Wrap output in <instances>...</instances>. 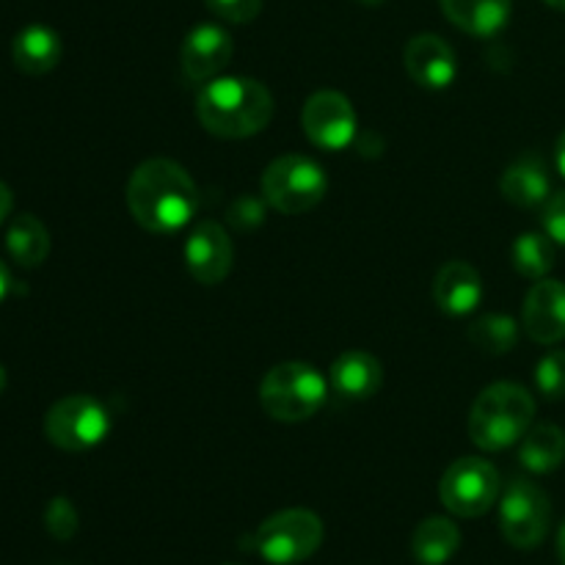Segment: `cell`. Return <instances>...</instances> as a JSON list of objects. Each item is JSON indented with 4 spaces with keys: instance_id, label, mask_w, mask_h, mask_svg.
<instances>
[{
    "instance_id": "7a4b0ae2",
    "label": "cell",
    "mask_w": 565,
    "mask_h": 565,
    "mask_svg": "<svg viewBox=\"0 0 565 565\" xmlns=\"http://www.w3.org/2000/svg\"><path fill=\"white\" fill-rule=\"evenodd\" d=\"M274 97L254 77H213L196 94V119L210 136L252 138L268 127Z\"/></svg>"
},
{
    "instance_id": "e0dca14e",
    "label": "cell",
    "mask_w": 565,
    "mask_h": 565,
    "mask_svg": "<svg viewBox=\"0 0 565 565\" xmlns=\"http://www.w3.org/2000/svg\"><path fill=\"white\" fill-rule=\"evenodd\" d=\"M447 20L463 33L491 39L511 22V0H439Z\"/></svg>"
},
{
    "instance_id": "7c38bea8",
    "label": "cell",
    "mask_w": 565,
    "mask_h": 565,
    "mask_svg": "<svg viewBox=\"0 0 565 565\" xmlns=\"http://www.w3.org/2000/svg\"><path fill=\"white\" fill-rule=\"evenodd\" d=\"M232 50H235V44L224 28L213 25V22L196 25L182 42V75L191 83H210L230 66Z\"/></svg>"
},
{
    "instance_id": "9a60e30c",
    "label": "cell",
    "mask_w": 565,
    "mask_h": 565,
    "mask_svg": "<svg viewBox=\"0 0 565 565\" xmlns=\"http://www.w3.org/2000/svg\"><path fill=\"white\" fill-rule=\"evenodd\" d=\"M434 301L450 318L472 315L483 301V279L472 265L452 259L441 265L434 279Z\"/></svg>"
},
{
    "instance_id": "603a6c76",
    "label": "cell",
    "mask_w": 565,
    "mask_h": 565,
    "mask_svg": "<svg viewBox=\"0 0 565 565\" xmlns=\"http://www.w3.org/2000/svg\"><path fill=\"white\" fill-rule=\"evenodd\" d=\"M513 268L527 279H546L555 268V241L541 232H524L513 243Z\"/></svg>"
},
{
    "instance_id": "cb8c5ba5",
    "label": "cell",
    "mask_w": 565,
    "mask_h": 565,
    "mask_svg": "<svg viewBox=\"0 0 565 565\" xmlns=\"http://www.w3.org/2000/svg\"><path fill=\"white\" fill-rule=\"evenodd\" d=\"M469 342L491 356H502L516 348L519 326L508 315H483L469 326Z\"/></svg>"
},
{
    "instance_id": "ffe728a7",
    "label": "cell",
    "mask_w": 565,
    "mask_h": 565,
    "mask_svg": "<svg viewBox=\"0 0 565 565\" xmlns=\"http://www.w3.org/2000/svg\"><path fill=\"white\" fill-rule=\"evenodd\" d=\"M461 550V530L445 516H430L414 530L412 555L419 565H445Z\"/></svg>"
},
{
    "instance_id": "f1b7e54d",
    "label": "cell",
    "mask_w": 565,
    "mask_h": 565,
    "mask_svg": "<svg viewBox=\"0 0 565 565\" xmlns=\"http://www.w3.org/2000/svg\"><path fill=\"white\" fill-rule=\"evenodd\" d=\"M11 207H14V196H11L9 185H3V182H0V224L9 218Z\"/></svg>"
},
{
    "instance_id": "44dd1931",
    "label": "cell",
    "mask_w": 565,
    "mask_h": 565,
    "mask_svg": "<svg viewBox=\"0 0 565 565\" xmlns=\"http://www.w3.org/2000/svg\"><path fill=\"white\" fill-rule=\"evenodd\" d=\"M6 252L20 268H39L50 254V232L36 215H17L6 232Z\"/></svg>"
},
{
    "instance_id": "484cf974",
    "label": "cell",
    "mask_w": 565,
    "mask_h": 565,
    "mask_svg": "<svg viewBox=\"0 0 565 565\" xmlns=\"http://www.w3.org/2000/svg\"><path fill=\"white\" fill-rule=\"evenodd\" d=\"M44 527H47L53 539L70 541L77 533V513L72 502L64 500V497H55L47 505V511H44Z\"/></svg>"
},
{
    "instance_id": "30bf717a",
    "label": "cell",
    "mask_w": 565,
    "mask_h": 565,
    "mask_svg": "<svg viewBox=\"0 0 565 565\" xmlns=\"http://www.w3.org/2000/svg\"><path fill=\"white\" fill-rule=\"evenodd\" d=\"M301 127L315 147L342 152L356 138V110L345 94L318 92L303 103Z\"/></svg>"
},
{
    "instance_id": "8fae6325",
    "label": "cell",
    "mask_w": 565,
    "mask_h": 565,
    "mask_svg": "<svg viewBox=\"0 0 565 565\" xmlns=\"http://www.w3.org/2000/svg\"><path fill=\"white\" fill-rule=\"evenodd\" d=\"M235 248L232 237L218 221H199L185 241L188 274L204 287H215L230 276Z\"/></svg>"
},
{
    "instance_id": "7402d4cb",
    "label": "cell",
    "mask_w": 565,
    "mask_h": 565,
    "mask_svg": "<svg viewBox=\"0 0 565 565\" xmlns=\"http://www.w3.org/2000/svg\"><path fill=\"white\" fill-rule=\"evenodd\" d=\"M519 461L535 475L555 472L565 461V430L557 425H535L522 436Z\"/></svg>"
},
{
    "instance_id": "83f0119b",
    "label": "cell",
    "mask_w": 565,
    "mask_h": 565,
    "mask_svg": "<svg viewBox=\"0 0 565 565\" xmlns=\"http://www.w3.org/2000/svg\"><path fill=\"white\" fill-rule=\"evenodd\" d=\"M541 224H544V232L552 237V241L565 246V191L552 193V196L546 199Z\"/></svg>"
},
{
    "instance_id": "836d02e7",
    "label": "cell",
    "mask_w": 565,
    "mask_h": 565,
    "mask_svg": "<svg viewBox=\"0 0 565 565\" xmlns=\"http://www.w3.org/2000/svg\"><path fill=\"white\" fill-rule=\"evenodd\" d=\"M6 370H3V364H0V395H3V390H6Z\"/></svg>"
},
{
    "instance_id": "4fadbf2b",
    "label": "cell",
    "mask_w": 565,
    "mask_h": 565,
    "mask_svg": "<svg viewBox=\"0 0 565 565\" xmlns=\"http://www.w3.org/2000/svg\"><path fill=\"white\" fill-rule=\"evenodd\" d=\"M524 331L539 345H557L565 340V285L557 279H539L524 298Z\"/></svg>"
},
{
    "instance_id": "3957f363",
    "label": "cell",
    "mask_w": 565,
    "mask_h": 565,
    "mask_svg": "<svg viewBox=\"0 0 565 565\" xmlns=\"http://www.w3.org/2000/svg\"><path fill=\"white\" fill-rule=\"evenodd\" d=\"M535 417V401L524 386L500 384L486 386L469 412V436L480 450L500 452L522 441Z\"/></svg>"
},
{
    "instance_id": "ac0fdd59",
    "label": "cell",
    "mask_w": 565,
    "mask_h": 565,
    "mask_svg": "<svg viewBox=\"0 0 565 565\" xmlns=\"http://www.w3.org/2000/svg\"><path fill=\"white\" fill-rule=\"evenodd\" d=\"M500 191L516 207H539V204H546V199L552 193L550 169H546V163L541 158L527 154V158L508 166L500 180Z\"/></svg>"
},
{
    "instance_id": "ba28073f",
    "label": "cell",
    "mask_w": 565,
    "mask_h": 565,
    "mask_svg": "<svg viewBox=\"0 0 565 565\" xmlns=\"http://www.w3.org/2000/svg\"><path fill=\"white\" fill-rule=\"evenodd\" d=\"M552 524L550 497L533 480L516 478L508 483L500 502V530L516 550H535L544 544Z\"/></svg>"
},
{
    "instance_id": "d4e9b609",
    "label": "cell",
    "mask_w": 565,
    "mask_h": 565,
    "mask_svg": "<svg viewBox=\"0 0 565 565\" xmlns=\"http://www.w3.org/2000/svg\"><path fill=\"white\" fill-rule=\"evenodd\" d=\"M535 386L546 401L565 397V351H550L535 367Z\"/></svg>"
},
{
    "instance_id": "f546056e",
    "label": "cell",
    "mask_w": 565,
    "mask_h": 565,
    "mask_svg": "<svg viewBox=\"0 0 565 565\" xmlns=\"http://www.w3.org/2000/svg\"><path fill=\"white\" fill-rule=\"evenodd\" d=\"M11 292V274L3 263H0V303L6 301V296Z\"/></svg>"
},
{
    "instance_id": "1f68e13d",
    "label": "cell",
    "mask_w": 565,
    "mask_h": 565,
    "mask_svg": "<svg viewBox=\"0 0 565 565\" xmlns=\"http://www.w3.org/2000/svg\"><path fill=\"white\" fill-rule=\"evenodd\" d=\"M557 557L565 565V522L561 524V533H557Z\"/></svg>"
},
{
    "instance_id": "2e32d148",
    "label": "cell",
    "mask_w": 565,
    "mask_h": 565,
    "mask_svg": "<svg viewBox=\"0 0 565 565\" xmlns=\"http://www.w3.org/2000/svg\"><path fill=\"white\" fill-rule=\"evenodd\" d=\"M331 390L348 401H367L384 384L381 362L367 351H348L331 364Z\"/></svg>"
},
{
    "instance_id": "5b68a950",
    "label": "cell",
    "mask_w": 565,
    "mask_h": 565,
    "mask_svg": "<svg viewBox=\"0 0 565 565\" xmlns=\"http://www.w3.org/2000/svg\"><path fill=\"white\" fill-rule=\"evenodd\" d=\"M326 193H329V177L323 166L307 154L276 158L263 174L265 202L285 215H301L318 207Z\"/></svg>"
},
{
    "instance_id": "4dcf8cb0",
    "label": "cell",
    "mask_w": 565,
    "mask_h": 565,
    "mask_svg": "<svg viewBox=\"0 0 565 565\" xmlns=\"http://www.w3.org/2000/svg\"><path fill=\"white\" fill-rule=\"evenodd\" d=\"M555 163H557V171L565 177V132L561 136V141H557V149H555Z\"/></svg>"
},
{
    "instance_id": "6da1fadb",
    "label": "cell",
    "mask_w": 565,
    "mask_h": 565,
    "mask_svg": "<svg viewBox=\"0 0 565 565\" xmlns=\"http://www.w3.org/2000/svg\"><path fill=\"white\" fill-rule=\"evenodd\" d=\"M127 207L136 224L152 235H174L196 215V182L174 160H143L127 182Z\"/></svg>"
},
{
    "instance_id": "277c9868",
    "label": "cell",
    "mask_w": 565,
    "mask_h": 565,
    "mask_svg": "<svg viewBox=\"0 0 565 565\" xmlns=\"http://www.w3.org/2000/svg\"><path fill=\"white\" fill-rule=\"evenodd\" d=\"M329 384L323 373L307 362L276 364L259 384V403L276 423H303L323 408Z\"/></svg>"
},
{
    "instance_id": "e575fe53",
    "label": "cell",
    "mask_w": 565,
    "mask_h": 565,
    "mask_svg": "<svg viewBox=\"0 0 565 565\" xmlns=\"http://www.w3.org/2000/svg\"><path fill=\"white\" fill-rule=\"evenodd\" d=\"M362 3H370V6H375V3H381V0H362Z\"/></svg>"
},
{
    "instance_id": "d6986e66",
    "label": "cell",
    "mask_w": 565,
    "mask_h": 565,
    "mask_svg": "<svg viewBox=\"0 0 565 565\" xmlns=\"http://www.w3.org/2000/svg\"><path fill=\"white\" fill-rule=\"evenodd\" d=\"M61 55H64L61 36L47 25L22 28L11 44V58H14L17 70L25 75H47L58 66Z\"/></svg>"
},
{
    "instance_id": "9c48e42d",
    "label": "cell",
    "mask_w": 565,
    "mask_h": 565,
    "mask_svg": "<svg viewBox=\"0 0 565 565\" xmlns=\"http://www.w3.org/2000/svg\"><path fill=\"white\" fill-rule=\"evenodd\" d=\"M500 472L494 463L483 461V458H458L450 463L439 483V497L450 513L461 519H478L491 511V505L500 497Z\"/></svg>"
},
{
    "instance_id": "d6a6232c",
    "label": "cell",
    "mask_w": 565,
    "mask_h": 565,
    "mask_svg": "<svg viewBox=\"0 0 565 565\" xmlns=\"http://www.w3.org/2000/svg\"><path fill=\"white\" fill-rule=\"evenodd\" d=\"M546 6H552V9H557V11H565V0H544Z\"/></svg>"
},
{
    "instance_id": "4316f807",
    "label": "cell",
    "mask_w": 565,
    "mask_h": 565,
    "mask_svg": "<svg viewBox=\"0 0 565 565\" xmlns=\"http://www.w3.org/2000/svg\"><path fill=\"white\" fill-rule=\"evenodd\" d=\"M207 9L213 11L215 17L226 22H235V25H246V22H254L263 11V0H204Z\"/></svg>"
},
{
    "instance_id": "5bb4252c",
    "label": "cell",
    "mask_w": 565,
    "mask_h": 565,
    "mask_svg": "<svg viewBox=\"0 0 565 565\" xmlns=\"http://www.w3.org/2000/svg\"><path fill=\"white\" fill-rule=\"evenodd\" d=\"M406 70L414 83L430 92L452 86L458 77V58L450 44L436 33H419L406 44Z\"/></svg>"
},
{
    "instance_id": "52a82bcc",
    "label": "cell",
    "mask_w": 565,
    "mask_h": 565,
    "mask_svg": "<svg viewBox=\"0 0 565 565\" xmlns=\"http://www.w3.org/2000/svg\"><path fill=\"white\" fill-rule=\"evenodd\" d=\"M110 434V414L97 397L70 395L44 417V436L58 450L86 452L103 445Z\"/></svg>"
},
{
    "instance_id": "8992f818",
    "label": "cell",
    "mask_w": 565,
    "mask_h": 565,
    "mask_svg": "<svg viewBox=\"0 0 565 565\" xmlns=\"http://www.w3.org/2000/svg\"><path fill=\"white\" fill-rule=\"evenodd\" d=\"M323 544V522L307 508L279 511L259 524L254 546L270 565H298Z\"/></svg>"
}]
</instances>
